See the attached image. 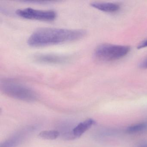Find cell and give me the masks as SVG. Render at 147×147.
<instances>
[{
    "label": "cell",
    "instance_id": "obj_1",
    "mask_svg": "<svg viewBox=\"0 0 147 147\" xmlns=\"http://www.w3.org/2000/svg\"><path fill=\"white\" fill-rule=\"evenodd\" d=\"M83 30H67L60 28H41L35 31L28 40L32 47H42L75 41L83 37Z\"/></svg>",
    "mask_w": 147,
    "mask_h": 147
},
{
    "label": "cell",
    "instance_id": "obj_2",
    "mask_svg": "<svg viewBox=\"0 0 147 147\" xmlns=\"http://www.w3.org/2000/svg\"><path fill=\"white\" fill-rule=\"evenodd\" d=\"M1 88L6 95L20 100L32 102L37 99V95L33 90L13 80H4Z\"/></svg>",
    "mask_w": 147,
    "mask_h": 147
},
{
    "label": "cell",
    "instance_id": "obj_3",
    "mask_svg": "<svg viewBox=\"0 0 147 147\" xmlns=\"http://www.w3.org/2000/svg\"><path fill=\"white\" fill-rule=\"evenodd\" d=\"M129 51V46L105 44L96 48L94 56V58L99 61H113L125 56Z\"/></svg>",
    "mask_w": 147,
    "mask_h": 147
},
{
    "label": "cell",
    "instance_id": "obj_4",
    "mask_svg": "<svg viewBox=\"0 0 147 147\" xmlns=\"http://www.w3.org/2000/svg\"><path fill=\"white\" fill-rule=\"evenodd\" d=\"M16 14L24 18L43 21H52L56 18V13L53 11L36 10L31 8L17 10Z\"/></svg>",
    "mask_w": 147,
    "mask_h": 147
},
{
    "label": "cell",
    "instance_id": "obj_5",
    "mask_svg": "<svg viewBox=\"0 0 147 147\" xmlns=\"http://www.w3.org/2000/svg\"><path fill=\"white\" fill-rule=\"evenodd\" d=\"M95 123V121L92 119H86L80 123L72 129L62 136L65 140H72L76 139L83 135L88 129Z\"/></svg>",
    "mask_w": 147,
    "mask_h": 147
},
{
    "label": "cell",
    "instance_id": "obj_6",
    "mask_svg": "<svg viewBox=\"0 0 147 147\" xmlns=\"http://www.w3.org/2000/svg\"><path fill=\"white\" fill-rule=\"evenodd\" d=\"M33 130L32 127H27L19 131L1 143L0 147H17L24 141L27 135Z\"/></svg>",
    "mask_w": 147,
    "mask_h": 147
},
{
    "label": "cell",
    "instance_id": "obj_7",
    "mask_svg": "<svg viewBox=\"0 0 147 147\" xmlns=\"http://www.w3.org/2000/svg\"><path fill=\"white\" fill-rule=\"evenodd\" d=\"M36 61L47 64H62L68 61L67 57L53 54H38L34 56Z\"/></svg>",
    "mask_w": 147,
    "mask_h": 147
},
{
    "label": "cell",
    "instance_id": "obj_8",
    "mask_svg": "<svg viewBox=\"0 0 147 147\" xmlns=\"http://www.w3.org/2000/svg\"><path fill=\"white\" fill-rule=\"evenodd\" d=\"M92 7L107 13H113L118 11L119 8V5L112 3H103V2H93L91 3Z\"/></svg>",
    "mask_w": 147,
    "mask_h": 147
},
{
    "label": "cell",
    "instance_id": "obj_9",
    "mask_svg": "<svg viewBox=\"0 0 147 147\" xmlns=\"http://www.w3.org/2000/svg\"><path fill=\"white\" fill-rule=\"evenodd\" d=\"M147 129V122H142L132 125L126 129V131L129 134H136L142 132Z\"/></svg>",
    "mask_w": 147,
    "mask_h": 147
},
{
    "label": "cell",
    "instance_id": "obj_10",
    "mask_svg": "<svg viewBox=\"0 0 147 147\" xmlns=\"http://www.w3.org/2000/svg\"><path fill=\"white\" fill-rule=\"evenodd\" d=\"M60 133L58 131L55 130H45L41 131L38 136L39 137L46 140H55L60 136Z\"/></svg>",
    "mask_w": 147,
    "mask_h": 147
},
{
    "label": "cell",
    "instance_id": "obj_11",
    "mask_svg": "<svg viewBox=\"0 0 147 147\" xmlns=\"http://www.w3.org/2000/svg\"><path fill=\"white\" fill-rule=\"evenodd\" d=\"M139 67L140 68L144 69H147V57L142 61L141 62V63L139 64Z\"/></svg>",
    "mask_w": 147,
    "mask_h": 147
},
{
    "label": "cell",
    "instance_id": "obj_12",
    "mask_svg": "<svg viewBox=\"0 0 147 147\" xmlns=\"http://www.w3.org/2000/svg\"><path fill=\"white\" fill-rule=\"evenodd\" d=\"M147 47V40L144 42H142V43L140 44V45H138V49H141L142 48H145Z\"/></svg>",
    "mask_w": 147,
    "mask_h": 147
},
{
    "label": "cell",
    "instance_id": "obj_13",
    "mask_svg": "<svg viewBox=\"0 0 147 147\" xmlns=\"http://www.w3.org/2000/svg\"><path fill=\"white\" fill-rule=\"evenodd\" d=\"M138 147H147V142L142 143L140 144Z\"/></svg>",
    "mask_w": 147,
    "mask_h": 147
}]
</instances>
